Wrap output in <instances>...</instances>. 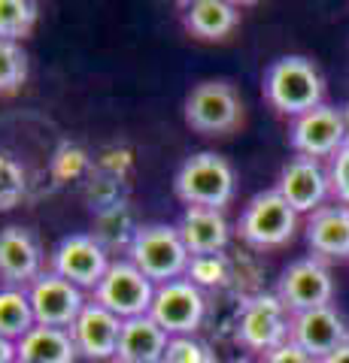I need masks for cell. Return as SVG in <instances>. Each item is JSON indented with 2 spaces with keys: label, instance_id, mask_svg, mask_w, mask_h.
<instances>
[{
  "label": "cell",
  "instance_id": "obj_23",
  "mask_svg": "<svg viewBox=\"0 0 349 363\" xmlns=\"http://www.w3.org/2000/svg\"><path fill=\"white\" fill-rule=\"evenodd\" d=\"M37 25V4L31 0H0V40H25Z\"/></svg>",
  "mask_w": 349,
  "mask_h": 363
},
{
  "label": "cell",
  "instance_id": "obj_2",
  "mask_svg": "<svg viewBox=\"0 0 349 363\" xmlns=\"http://www.w3.org/2000/svg\"><path fill=\"white\" fill-rule=\"evenodd\" d=\"M128 260L149 281L164 285V281L186 276L191 255L173 224H143L131 236Z\"/></svg>",
  "mask_w": 349,
  "mask_h": 363
},
{
  "label": "cell",
  "instance_id": "obj_6",
  "mask_svg": "<svg viewBox=\"0 0 349 363\" xmlns=\"http://www.w3.org/2000/svg\"><path fill=\"white\" fill-rule=\"evenodd\" d=\"M155 288L159 285L146 279L131 260H112L100 285L95 288V303H100L112 315H119L122 321H128V318L149 315Z\"/></svg>",
  "mask_w": 349,
  "mask_h": 363
},
{
  "label": "cell",
  "instance_id": "obj_5",
  "mask_svg": "<svg viewBox=\"0 0 349 363\" xmlns=\"http://www.w3.org/2000/svg\"><path fill=\"white\" fill-rule=\"evenodd\" d=\"M298 230V212L283 200V194L274 191H262L255 194L237 221V233L243 242L252 248H279L286 245Z\"/></svg>",
  "mask_w": 349,
  "mask_h": 363
},
{
  "label": "cell",
  "instance_id": "obj_30",
  "mask_svg": "<svg viewBox=\"0 0 349 363\" xmlns=\"http://www.w3.org/2000/svg\"><path fill=\"white\" fill-rule=\"evenodd\" d=\"M0 363H16V342L0 336Z\"/></svg>",
  "mask_w": 349,
  "mask_h": 363
},
{
  "label": "cell",
  "instance_id": "obj_12",
  "mask_svg": "<svg viewBox=\"0 0 349 363\" xmlns=\"http://www.w3.org/2000/svg\"><path fill=\"white\" fill-rule=\"evenodd\" d=\"M28 297H31V309H33L37 324H46V327H64V330H70L80 312L85 309L82 288L55 276L52 269L43 272L28 288Z\"/></svg>",
  "mask_w": 349,
  "mask_h": 363
},
{
  "label": "cell",
  "instance_id": "obj_29",
  "mask_svg": "<svg viewBox=\"0 0 349 363\" xmlns=\"http://www.w3.org/2000/svg\"><path fill=\"white\" fill-rule=\"evenodd\" d=\"M262 363H322V360H319V357H313L310 351H304L298 342L286 339L283 345H276L274 351L262 354Z\"/></svg>",
  "mask_w": 349,
  "mask_h": 363
},
{
  "label": "cell",
  "instance_id": "obj_15",
  "mask_svg": "<svg viewBox=\"0 0 349 363\" xmlns=\"http://www.w3.org/2000/svg\"><path fill=\"white\" fill-rule=\"evenodd\" d=\"M73 345L85 360H116L119 336H122V318L104 309L100 303H85V309L70 327Z\"/></svg>",
  "mask_w": 349,
  "mask_h": 363
},
{
  "label": "cell",
  "instance_id": "obj_26",
  "mask_svg": "<svg viewBox=\"0 0 349 363\" xmlns=\"http://www.w3.org/2000/svg\"><path fill=\"white\" fill-rule=\"evenodd\" d=\"M161 363H216V351L198 336H171Z\"/></svg>",
  "mask_w": 349,
  "mask_h": 363
},
{
  "label": "cell",
  "instance_id": "obj_20",
  "mask_svg": "<svg viewBox=\"0 0 349 363\" xmlns=\"http://www.w3.org/2000/svg\"><path fill=\"white\" fill-rule=\"evenodd\" d=\"M307 245L319 257H349V206H322L313 212Z\"/></svg>",
  "mask_w": 349,
  "mask_h": 363
},
{
  "label": "cell",
  "instance_id": "obj_11",
  "mask_svg": "<svg viewBox=\"0 0 349 363\" xmlns=\"http://www.w3.org/2000/svg\"><path fill=\"white\" fill-rule=\"evenodd\" d=\"M289 143L301 157H334L346 145V128H343V109L334 106H316L307 116L291 121Z\"/></svg>",
  "mask_w": 349,
  "mask_h": 363
},
{
  "label": "cell",
  "instance_id": "obj_24",
  "mask_svg": "<svg viewBox=\"0 0 349 363\" xmlns=\"http://www.w3.org/2000/svg\"><path fill=\"white\" fill-rule=\"evenodd\" d=\"M28 76V55L21 43L0 40V94H13Z\"/></svg>",
  "mask_w": 349,
  "mask_h": 363
},
{
  "label": "cell",
  "instance_id": "obj_10",
  "mask_svg": "<svg viewBox=\"0 0 349 363\" xmlns=\"http://www.w3.org/2000/svg\"><path fill=\"white\" fill-rule=\"evenodd\" d=\"M112 260H107V252L95 236L88 233H70L55 245L52 252V272L67 279L76 288H97L104 272L109 269Z\"/></svg>",
  "mask_w": 349,
  "mask_h": 363
},
{
  "label": "cell",
  "instance_id": "obj_28",
  "mask_svg": "<svg viewBox=\"0 0 349 363\" xmlns=\"http://www.w3.org/2000/svg\"><path fill=\"white\" fill-rule=\"evenodd\" d=\"M328 182H331V197L340 203V206H349V145H343V149L331 157Z\"/></svg>",
  "mask_w": 349,
  "mask_h": 363
},
{
  "label": "cell",
  "instance_id": "obj_19",
  "mask_svg": "<svg viewBox=\"0 0 349 363\" xmlns=\"http://www.w3.org/2000/svg\"><path fill=\"white\" fill-rule=\"evenodd\" d=\"M80 351L73 345L70 330L64 327H31L16 342V360L18 363H76Z\"/></svg>",
  "mask_w": 349,
  "mask_h": 363
},
{
  "label": "cell",
  "instance_id": "obj_22",
  "mask_svg": "<svg viewBox=\"0 0 349 363\" xmlns=\"http://www.w3.org/2000/svg\"><path fill=\"white\" fill-rule=\"evenodd\" d=\"M31 327H37V318H33L28 291L0 288V336L9 339V342H18Z\"/></svg>",
  "mask_w": 349,
  "mask_h": 363
},
{
  "label": "cell",
  "instance_id": "obj_16",
  "mask_svg": "<svg viewBox=\"0 0 349 363\" xmlns=\"http://www.w3.org/2000/svg\"><path fill=\"white\" fill-rule=\"evenodd\" d=\"M291 342H298L304 351H310L313 357H328L331 351L343 348L349 342V327L343 324V318L337 315L331 306L322 309H310L301 315H291Z\"/></svg>",
  "mask_w": 349,
  "mask_h": 363
},
{
  "label": "cell",
  "instance_id": "obj_4",
  "mask_svg": "<svg viewBox=\"0 0 349 363\" xmlns=\"http://www.w3.org/2000/svg\"><path fill=\"white\" fill-rule=\"evenodd\" d=\"M243 118L240 94L225 79H204L186 97V124L204 136L231 133Z\"/></svg>",
  "mask_w": 349,
  "mask_h": 363
},
{
  "label": "cell",
  "instance_id": "obj_33",
  "mask_svg": "<svg viewBox=\"0 0 349 363\" xmlns=\"http://www.w3.org/2000/svg\"><path fill=\"white\" fill-rule=\"evenodd\" d=\"M234 363H262V360H249V357H240V360H234Z\"/></svg>",
  "mask_w": 349,
  "mask_h": 363
},
{
  "label": "cell",
  "instance_id": "obj_31",
  "mask_svg": "<svg viewBox=\"0 0 349 363\" xmlns=\"http://www.w3.org/2000/svg\"><path fill=\"white\" fill-rule=\"evenodd\" d=\"M322 363H349V342L343 345V348H337V351H331L328 357H322Z\"/></svg>",
  "mask_w": 349,
  "mask_h": 363
},
{
  "label": "cell",
  "instance_id": "obj_9",
  "mask_svg": "<svg viewBox=\"0 0 349 363\" xmlns=\"http://www.w3.org/2000/svg\"><path fill=\"white\" fill-rule=\"evenodd\" d=\"M276 297L283 300V306L291 315L331 306L334 281H331L328 267L319 257H301L295 264H289L283 269V276H279Z\"/></svg>",
  "mask_w": 349,
  "mask_h": 363
},
{
  "label": "cell",
  "instance_id": "obj_21",
  "mask_svg": "<svg viewBox=\"0 0 349 363\" xmlns=\"http://www.w3.org/2000/svg\"><path fill=\"white\" fill-rule=\"evenodd\" d=\"M240 13L228 0H195L186 9V28L198 40H222L237 28Z\"/></svg>",
  "mask_w": 349,
  "mask_h": 363
},
{
  "label": "cell",
  "instance_id": "obj_7",
  "mask_svg": "<svg viewBox=\"0 0 349 363\" xmlns=\"http://www.w3.org/2000/svg\"><path fill=\"white\" fill-rule=\"evenodd\" d=\"M207 303L204 294L191 279H173L155 288V300L149 315L159 321L167 336H195V330L204 321Z\"/></svg>",
  "mask_w": 349,
  "mask_h": 363
},
{
  "label": "cell",
  "instance_id": "obj_14",
  "mask_svg": "<svg viewBox=\"0 0 349 363\" xmlns=\"http://www.w3.org/2000/svg\"><path fill=\"white\" fill-rule=\"evenodd\" d=\"M276 191L283 194V200L289 203L298 215L304 212H316L322 209V203L331 197V182H328V169L313 157H295L283 167L276 182Z\"/></svg>",
  "mask_w": 349,
  "mask_h": 363
},
{
  "label": "cell",
  "instance_id": "obj_8",
  "mask_svg": "<svg viewBox=\"0 0 349 363\" xmlns=\"http://www.w3.org/2000/svg\"><path fill=\"white\" fill-rule=\"evenodd\" d=\"M291 333V312L283 306L276 294H258L240 312L237 339L243 348L267 354L276 345H283Z\"/></svg>",
  "mask_w": 349,
  "mask_h": 363
},
{
  "label": "cell",
  "instance_id": "obj_18",
  "mask_svg": "<svg viewBox=\"0 0 349 363\" xmlns=\"http://www.w3.org/2000/svg\"><path fill=\"white\" fill-rule=\"evenodd\" d=\"M167 336L159 321L152 315H140V318H128L122 321V336H119V351L116 360L125 363H161L164 351H167Z\"/></svg>",
  "mask_w": 349,
  "mask_h": 363
},
{
  "label": "cell",
  "instance_id": "obj_1",
  "mask_svg": "<svg viewBox=\"0 0 349 363\" xmlns=\"http://www.w3.org/2000/svg\"><path fill=\"white\" fill-rule=\"evenodd\" d=\"M325 82L316 64L301 55H286L264 70V100L276 112L301 118L322 106Z\"/></svg>",
  "mask_w": 349,
  "mask_h": 363
},
{
  "label": "cell",
  "instance_id": "obj_13",
  "mask_svg": "<svg viewBox=\"0 0 349 363\" xmlns=\"http://www.w3.org/2000/svg\"><path fill=\"white\" fill-rule=\"evenodd\" d=\"M43 276V248L28 227L9 224L0 230V281L4 288H31Z\"/></svg>",
  "mask_w": 349,
  "mask_h": 363
},
{
  "label": "cell",
  "instance_id": "obj_32",
  "mask_svg": "<svg viewBox=\"0 0 349 363\" xmlns=\"http://www.w3.org/2000/svg\"><path fill=\"white\" fill-rule=\"evenodd\" d=\"M343 128H346V145H349V104L343 106Z\"/></svg>",
  "mask_w": 349,
  "mask_h": 363
},
{
  "label": "cell",
  "instance_id": "obj_25",
  "mask_svg": "<svg viewBox=\"0 0 349 363\" xmlns=\"http://www.w3.org/2000/svg\"><path fill=\"white\" fill-rule=\"evenodd\" d=\"M25 169L13 155L0 152V212L13 209L16 203L25 197Z\"/></svg>",
  "mask_w": 349,
  "mask_h": 363
},
{
  "label": "cell",
  "instance_id": "obj_17",
  "mask_svg": "<svg viewBox=\"0 0 349 363\" xmlns=\"http://www.w3.org/2000/svg\"><path fill=\"white\" fill-rule=\"evenodd\" d=\"M176 230L183 236L191 257L219 255L228 245V236H231L222 209H204V206H188L183 212V218H179Z\"/></svg>",
  "mask_w": 349,
  "mask_h": 363
},
{
  "label": "cell",
  "instance_id": "obj_3",
  "mask_svg": "<svg viewBox=\"0 0 349 363\" xmlns=\"http://www.w3.org/2000/svg\"><path fill=\"white\" fill-rule=\"evenodd\" d=\"M234 169L216 152H198L179 164L173 176V191L186 206L222 209L234 197Z\"/></svg>",
  "mask_w": 349,
  "mask_h": 363
},
{
  "label": "cell",
  "instance_id": "obj_34",
  "mask_svg": "<svg viewBox=\"0 0 349 363\" xmlns=\"http://www.w3.org/2000/svg\"><path fill=\"white\" fill-rule=\"evenodd\" d=\"M112 363H125V360H112Z\"/></svg>",
  "mask_w": 349,
  "mask_h": 363
},
{
  "label": "cell",
  "instance_id": "obj_35",
  "mask_svg": "<svg viewBox=\"0 0 349 363\" xmlns=\"http://www.w3.org/2000/svg\"><path fill=\"white\" fill-rule=\"evenodd\" d=\"M16 363H18V360H16Z\"/></svg>",
  "mask_w": 349,
  "mask_h": 363
},
{
  "label": "cell",
  "instance_id": "obj_27",
  "mask_svg": "<svg viewBox=\"0 0 349 363\" xmlns=\"http://www.w3.org/2000/svg\"><path fill=\"white\" fill-rule=\"evenodd\" d=\"M186 279H191L195 285H219L225 279V260L222 255H207V257H191Z\"/></svg>",
  "mask_w": 349,
  "mask_h": 363
}]
</instances>
